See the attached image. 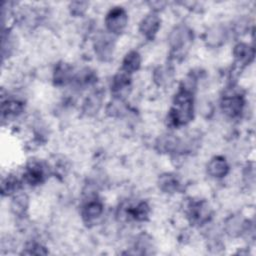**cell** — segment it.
<instances>
[{
	"label": "cell",
	"mask_w": 256,
	"mask_h": 256,
	"mask_svg": "<svg viewBox=\"0 0 256 256\" xmlns=\"http://www.w3.org/2000/svg\"><path fill=\"white\" fill-rule=\"evenodd\" d=\"M158 186L164 193H175L179 187L180 182L178 178L172 173H164L158 179Z\"/></svg>",
	"instance_id": "15"
},
{
	"label": "cell",
	"mask_w": 256,
	"mask_h": 256,
	"mask_svg": "<svg viewBox=\"0 0 256 256\" xmlns=\"http://www.w3.org/2000/svg\"><path fill=\"white\" fill-rule=\"evenodd\" d=\"M226 31L225 28L222 26H216L209 30L206 36V41L210 46H218L223 43V40L225 39Z\"/></svg>",
	"instance_id": "19"
},
{
	"label": "cell",
	"mask_w": 256,
	"mask_h": 256,
	"mask_svg": "<svg viewBox=\"0 0 256 256\" xmlns=\"http://www.w3.org/2000/svg\"><path fill=\"white\" fill-rule=\"evenodd\" d=\"M233 55L238 64L247 65L254 58V48L247 43L239 42L234 46Z\"/></svg>",
	"instance_id": "12"
},
{
	"label": "cell",
	"mask_w": 256,
	"mask_h": 256,
	"mask_svg": "<svg viewBox=\"0 0 256 256\" xmlns=\"http://www.w3.org/2000/svg\"><path fill=\"white\" fill-rule=\"evenodd\" d=\"M161 25V19L157 12L151 11L147 13L139 23L140 33L147 39H153Z\"/></svg>",
	"instance_id": "8"
},
{
	"label": "cell",
	"mask_w": 256,
	"mask_h": 256,
	"mask_svg": "<svg viewBox=\"0 0 256 256\" xmlns=\"http://www.w3.org/2000/svg\"><path fill=\"white\" fill-rule=\"evenodd\" d=\"M29 206V198L26 194H17L11 202V210L15 215H23Z\"/></svg>",
	"instance_id": "18"
},
{
	"label": "cell",
	"mask_w": 256,
	"mask_h": 256,
	"mask_svg": "<svg viewBox=\"0 0 256 256\" xmlns=\"http://www.w3.org/2000/svg\"><path fill=\"white\" fill-rule=\"evenodd\" d=\"M172 79V71L169 67H158L154 71V81L158 85H167Z\"/></svg>",
	"instance_id": "22"
},
{
	"label": "cell",
	"mask_w": 256,
	"mask_h": 256,
	"mask_svg": "<svg viewBox=\"0 0 256 256\" xmlns=\"http://www.w3.org/2000/svg\"><path fill=\"white\" fill-rule=\"evenodd\" d=\"M104 207L102 202L96 197H89L81 209V215L84 221L90 223L96 221L103 214Z\"/></svg>",
	"instance_id": "10"
},
{
	"label": "cell",
	"mask_w": 256,
	"mask_h": 256,
	"mask_svg": "<svg viewBox=\"0 0 256 256\" xmlns=\"http://www.w3.org/2000/svg\"><path fill=\"white\" fill-rule=\"evenodd\" d=\"M194 114V99L193 92L180 88L174 97L172 107L170 109L168 120L175 127H180L188 124Z\"/></svg>",
	"instance_id": "1"
},
{
	"label": "cell",
	"mask_w": 256,
	"mask_h": 256,
	"mask_svg": "<svg viewBox=\"0 0 256 256\" xmlns=\"http://www.w3.org/2000/svg\"><path fill=\"white\" fill-rule=\"evenodd\" d=\"M206 170L209 176L216 179H220L228 174L229 164L223 156H214L207 163Z\"/></svg>",
	"instance_id": "11"
},
{
	"label": "cell",
	"mask_w": 256,
	"mask_h": 256,
	"mask_svg": "<svg viewBox=\"0 0 256 256\" xmlns=\"http://www.w3.org/2000/svg\"><path fill=\"white\" fill-rule=\"evenodd\" d=\"M20 186H21V182L18 180V178L13 175H10L7 178L3 179L2 181V186H1L2 194L11 195L17 192L20 189Z\"/></svg>",
	"instance_id": "21"
},
{
	"label": "cell",
	"mask_w": 256,
	"mask_h": 256,
	"mask_svg": "<svg viewBox=\"0 0 256 256\" xmlns=\"http://www.w3.org/2000/svg\"><path fill=\"white\" fill-rule=\"evenodd\" d=\"M73 69L72 67L65 63L60 62L55 66L54 72H53V80L56 85H65L69 83L71 80H73Z\"/></svg>",
	"instance_id": "14"
},
{
	"label": "cell",
	"mask_w": 256,
	"mask_h": 256,
	"mask_svg": "<svg viewBox=\"0 0 256 256\" xmlns=\"http://www.w3.org/2000/svg\"><path fill=\"white\" fill-rule=\"evenodd\" d=\"M187 217L196 224L207 222L211 216V209L205 201H192L187 206Z\"/></svg>",
	"instance_id": "6"
},
{
	"label": "cell",
	"mask_w": 256,
	"mask_h": 256,
	"mask_svg": "<svg viewBox=\"0 0 256 256\" xmlns=\"http://www.w3.org/2000/svg\"><path fill=\"white\" fill-rule=\"evenodd\" d=\"M94 50L97 57L103 61H107L111 58L114 51V41L112 34L99 33L94 40Z\"/></svg>",
	"instance_id": "5"
},
{
	"label": "cell",
	"mask_w": 256,
	"mask_h": 256,
	"mask_svg": "<svg viewBox=\"0 0 256 256\" xmlns=\"http://www.w3.org/2000/svg\"><path fill=\"white\" fill-rule=\"evenodd\" d=\"M220 107L222 112L227 117L237 118L244 111V107H245L244 96L240 92H237L235 90L231 91V89H229L223 95L220 102Z\"/></svg>",
	"instance_id": "2"
},
{
	"label": "cell",
	"mask_w": 256,
	"mask_h": 256,
	"mask_svg": "<svg viewBox=\"0 0 256 256\" xmlns=\"http://www.w3.org/2000/svg\"><path fill=\"white\" fill-rule=\"evenodd\" d=\"M106 31L112 35L121 34L128 24V14L123 7L111 8L104 19Z\"/></svg>",
	"instance_id": "3"
},
{
	"label": "cell",
	"mask_w": 256,
	"mask_h": 256,
	"mask_svg": "<svg viewBox=\"0 0 256 256\" xmlns=\"http://www.w3.org/2000/svg\"><path fill=\"white\" fill-rule=\"evenodd\" d=\"M247 229V220L239 215H231L225 222V230L231 237L240 236Z\"/></svg>",
	"instance_id": "13"
},
{
	"label": "cell",
	"mask_w": 256,
	"mask_h": 256,
	"mask_svg": "<svg viewBox=\"0 0 256 256\" xmlns=\"http://www.w3.org/2000/svg\"><path fill=\"white\" fill-rule=\"evenodd\" d=\"M131 90V77L129 74L120 71L117 73L111 82V94L114 99L123 100Z\"/></svg>",
	"instance_id": "7"
},
{
	"label": "cell",
	"mask_w": 256,
	"mask_h": 256,
	"mask_svg": "<svg viewBox=\"0 0 256 256\" xmlns=\"http://www.w3.org/2000/svg\"><path fill=\"white\" fill-rule=\"evenodd\" d=\"M141 65V56L137 51H130L126 54L122 61L121 71L131 75L136 72Z\"/></svg>",
	"instance_id": "16"
},
{
	"label": "cell",
	"mask_w": 256,
	"mask_h": 256,
	"mask_svg": "<svg viewBox=\"0 0 256 256\" xmlns=\"http://www.w3.org/2000/svg\"><path fill=\"white\" fill-rule=\"evenodd\" d=\"M89 6L88 2H84V1H75V2H71L69 5V10L70 13L76 17L78 16H82L87 8Z\"/></svg>",
	"instance_id": "23"
},
{
	"label": "cell",
	"mask_w": 256,
	"mask_h": 256,
	"mask_svg": "<svg viewBox=\"0 0 256 256\" xmlns=\"http://www.w3.org/2000/svg\"><path fill=\"white\" fill-rule=\"evenodd\" d=\"M46 179V167L38 161H33L26 166L23 173V180L29 185H39Z\"/></svg>",
	"instance_id": "9"
},
{
	"label": "cell",
	"mask_w": 256,
	"mask_h": 256,
	"mask_svg": "<svg viewBox=\"0 0 256 256\" xmlns=\"http://www.w3.org/2000/svg\"><path fill=\"white\" fill-rule=\"evenodd\" d=\"M101 94L99 92H95L92 93L91 95H89V97H87L86 101L84 102L83 105V110L86 114H94L95 112L97 113V111L100 109L101 107Z\"/></svg>",
	"instance_id": "20"
},
{
	"label": "cell",
	"mask_w": 256,
	"mask_h": 256,
	"mask_svg": "<svg viewBox=\"0 0 256 256\" xmlns=\"http://www.w3.org/2000/svg\"><path fill=\"white\" fill-rule=\"evenodd\" d=\"M24 110V104L17 99H7L2 102V116L14 117L20 115Z\"/></svg>",
	"instance_id": "17"
},
{
	"label": "cell",
	"mask_w": 256,
	"mask_h": 256,
	"mask_svg": "<svg viewBox=\"0 0 256 256\" xmlns=\"http://www.w3.org/2000/svg\"><path fill=\"white\" fill-rule=\"evenodd\" d=\"M192 40V32L185 25L175 26L168 37L169 45L175 52H181Z\"/></svg>",
	"instance_id": "4"
}]
</instances>
